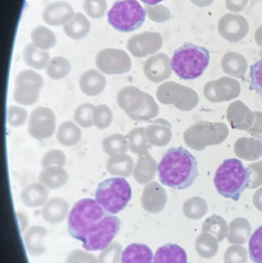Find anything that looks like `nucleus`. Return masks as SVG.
I'll return each instance as SVG.
<instances>
[{"label": "nucleus", "instance_id": "412c9836", "mask_svg": "<svg viewBox=\"0 0 262 263\" xmlns=\"http://www.w3.org/2000/svg\"><path fill=\"white\" fill-rule=\"evenodd\" d=\"M156 171H158V165L149 152L138 155L133 170L134 179L138 183L141 185L149 183L155 178Z\"/></svg>", "mask_w": 262, "mask_h": 263}, {"label": "nucleus", "instance_id": "f8f14e48", "mask_svg": "<svg viewBox=\"0 0 262 263\" xmlns=\"http://www.w3.org/2000/svg\"><path fill=\"white\" fill-rule=\"evenodd\" d=\"M163 40L160 33L144 32L132 35L127 43L128 50L134 57L144 58L161 49Z\"/></svg>", "mask_w": 262, "mask_h": 263}, {"label": "nucleus", "instance_id": "473e14b6", "mask_svg": "<svg viewBox=\"0 0 262 263\" xmlns=\"http://www.w3.org/2000/svg\"><path fill=\"white\" fill-rule=\"evenodd\" d=\"M149 142L154 145H164L169 138V133L163 127V121L157 120L146 128Z\"/></svg>", "mask_w": 262, "mask_h": 263}, {"label": "nucleus", "instance_id": "39448f33", "mask_svg": "<svg viewBox=\"0 0 262 263\" xmlns=\"http://www.w3.org/2000/svg\"><path fill=\"white\" fill-rule=\"evenodd\" d=\"M130 184L125 178H109L100 182L95 191V201L106 213L117 214L123 211L132 199Z\"/></svg>", "mask_w": 262, "mask_h": 263}, {"label": "nucleus", "instance_id": "c9c22d12", "mask_svg": "<svg viewBox=\"0 0 262 263\" xmlns=\"http://www.w3.org/2000/svg\"><path fill=\"white\" fill-rule=\"evenodd\" d=\"M83 9L86 13L94 20H101L108 9L106 0H84Z\"/></svg>", "mask_w": 262, "mask_h": 263}, {"label": "nucleus", "instance_id": "2f4dec72", "mask_svg": "<svg viewBox=\"0 0 262 263\" xmlns=\"http://www.w3.org/2000/svg\"><path fill=\"white\" fill-rule=\"evenodd\" d=\"M129 149L134 154L141 155L147 153L149 142L144 127L134 128L127 135Z\"/></svg>", "mask_w": 262, "mask_h": 263}, {"label": "nucleus", "instance_id": "423d86ee", "mask_svg": "<svg viewBox=\"0 0 262 263\" xmlns=\"http://www.w3.org/2000/svg\"><path fill=\"white\" fill-rule=\"evenodd\" d=\"M121 227L120 219L110 213L92 222L83 233L78 241L87 251H100L110 245Z\"/></svg>", "mask_w": 262, "mask_h": 263}, {"label": "nucleus", "instance_id": "393cba45", "mask_svg": "<svg viewBox=\"0 0 262 263\" xmlns=\"http://www.w3.org/2000/svg\"><path fill=\"white\" fill-rule=\"evenodd\" d=\"M153 263H188L187 253L176 244H166L157 250Z\"/></svg>", "mask_w": 262, "mask_h": 263}, {"label": "nucleus", "instance_id": "f3484780", "mask_svg": "<svg viewBox=\"0 0 262 263\" xmlns=\"http://www.w3.org/2000/svg\"><path fill=\"white\" fill-rule=\"evenodd\" d=\"M69 210V203L66 199L53 197L43 205L41 210L42 217L49 223H61L67 217Z\"/></svg>", "mask_w": 262, "mask_h": 263}, {"label": "nucleus", "instance_id": "6e6552de", "mask_svg": "<svg viewBox=\"0 0 262 263\" xmlns=\"http://www.w3.org/2000/svg\"><path fill=\"white\" fill-rule=\"evenodd\" d=\"M106 212L92 199H83L75 204L69 215L68 231L72 238L78 240L85 230L97 219L103 217Z\"/></svg>", "mask_w": 262, "mask_h": 263}, {"label": "nucleus", "instance_id": "c03bdc74", "mask_svg": "<svg viewBox=\"0 0 262 263\" xmlns=\"http://www.w3.org/2000/svg\"><path fill=\"white\" fill-rule=\"evenodd\" d=\"M249 0H226V6L229 11L239 12L247 6Z\"/></svg>", "mask_w": 262, "mask_h": 263}, {"label": "nucleus", "instance_id": "09e8293b", "mask_svg": "<svg viewBox=\"0 0 262 263\" xmlns=\"http://www.w3.org/2000/svg\"><path fill=\"white\" fill-rule=\"evenodd\" d=\"M141 1L145 3L146 6H154V5H157L158 3L164 1V0H141Z\"/></svg>", "mask_w": 262, "mask_h": 263}, {"label": "nucleus", "instance_id": "c85d7f7f", "mask_svg": "<svg viewBox=\"0 0 262 263\" xmlns=\"http://www.w3.org/2000/svg\"><path fill=\"white\" fill-rule=\"evenodd\" d=\"M30 37L32 43L42 50L52 49L57 44L55 34L49 28L42 25L33 28L31 32Z\"/></svg>", "mask_w": 262, "mask_h": 263}, {"label": "nucleus", "instance_id": "20e7f679", "mask_svg": "<svg viewBox=\"0 0 262 263\" xmlns=\"http://www.w3.org/2000/svg\"><path fill=\"white\" fill-rule=\"evenodd\" d=\"M116 100L118 106L135 121H149L158 115V106L153 98L135 86L120 89Z\"/></svg>", "mask_w": 262, "mask_h": 263}, {"label": "nucleus", "instance_id": "aec40b11", "mask_svg": "<svg viewBox=\"0 0 262 263\" xmlns=\"http://www.w3.org/2000/svg\"><path fill=\"white\" fill-rule=\"evenodd\" d=\"M171 60L163 53L157 54L146 60L143 66L146 77L154 83H158L165 78L166 72L170 70ZM172 69V68H171Z\"/></svg>", "mask_w": 262, "mask_h": 263}, {"label": "nucleus", "instance_id": "0eeeda50", "mask_svg": "<svg viewBox=\"0 0 262 263\" xmlns=\"http://www.w3.org/2000/svg\"><path fill=\"white\" fill-rule=\"evenodd\" d=\"M146 14V9L137 0H118L108 12L107 20L115 30L130 32L143 26Z\"/></svg>", "mask_w": 262, "mask_h": 263}, {"label": "nucleus", "instance_id": "b1692460", "mask_svg": "<svg viewBox=\"0 0 262 263\" xmlns=\"http://www.w3.org/2000/svg\"><path fill=\"white\" fill-rule=\"evenodd\" d=\"M90 30V21L82 12L75 13L74 16L65 26H63L65 34L69 38L74 40H83L86 38Z\"/></svg>", "mask_w": 262, "mask_h": 263}, {"label": "nucleus", "instance_id": "a211bd4d", "mask_svg": "<svg viewBox=\"0 0 262 263\" xmlns=\"http://www.w3.org/2000/svg\"><path fill=\"white\" fill-rule=\"evenodd\" d=\"M165 192L158 182H152L145 187L141 197L142 206L145 211L156 213L164 205Z\"/></svg>", "mask_w": 262, "mask_h": 263}, {"label": "nucleus", "instance_id": "f704fd0d", "mask_svg": "<svg viewBox=\"0 0 262 263\" xmlns=\"http://www.w3.org/2000/svg\"><path fill=\"white\" fill-rule=\"evenodd\" d=\"M113 120L112 109L105 104L95 106L93 114V124L97 129H105L111 126Z\"/></svg>", "mask_w": 262, "mask_h": 263}, {"label": "nucleus", "instance_id": "dca6fc26", "mask_svg": "<svg viewBox=\"0 0 262 263\" xmlns=\"http://www.w3.org/2000/svg\"><path fill=\"white\" fill-rule=\"evenodd\" d=\"M49 191L41 182L29 184L20 192L19 199L22 203L28 208L43 206L49 199Z\"/></svg>", "mask_w": 262, "mask_h": 263}, {"label": "nucleus", "instance_id": "f03ea898", "mask_svg": "<svg viewBox=\"0 0 262 263\" xmlns=\"http://www.w3.org/2000/svg\"><path fill=\"white\" fill-rule=\"evenodd\" d=\"M251 170L239 159H226L215 173V188L226 199L239 200L243 192L249 187Z\"/></svg>", "mask_w": 262, "mask_h": 263}, {"label": "nucleus", "instance_id": "c756f323", "mask_svg": "<svg viewBox=\"0 0 262 263\" xmlns=\"http://www.w3.org/2000/svg\"><path fill=\"white\" fill-rule=\"evenodd\" d=\"M72 70L69 60L63 57H52L46 68V74L53 80H61L66 78Z\"/></svg>", "mask_w": 262, "mask_h": 263}, {"label": "nucleus", "instance_id": "de8ad7c7", "mask_svg": "<svg viewBox=\"0 0 262 263\" xmlns=\"http://www.w3.org/2000/svg\"><path fill=\"white\" fill-rule=\"evenodd\" d=\"M255 40L258 44L262 46V25L255 32Z\"/></svg>", "mask_w": 262, "mask_h": 263}, {"label": "nucleus", "instance_id": "7ed1b4c3", "mask_svg": "<svg viewBox=\"0 0 262 263\" xmlns=\"http://www.w3.org/2000/svg\"><path fill=\"white\" fill-rule=\"evenodd\" d=\"M210 62L206 48L192 43H185L174 52L171 68L182 80H195L201 77Z\"/></svg>", "mask_w": 262, "mask_h": 263}, {"label": "nucleus", "instance_id": "79ce46f5", "mask_svg": "<svg viewBox=\"0 0 262 263\" xmlns=\"http://www.w3.org/2000/svg\"><path fill=\"white\" fill-rule=\"evenodd\" d=\"M145 9L149 18L155 23H164L170 20V10L163 5L146 6Z\"/></svg>", "mask_w": 262, "mask_h": 263}, {"label": "nucleus", "instance_id": "7c9ffc66", "mask_svg": "<svg viewBox=\"0 0 262 263\" xmlns=\"http://www.w3.org/2000/svg\"><path fill=\"white\" fill-rule=\"evenodd\" d=\"M102 145L103 152L109 156L126 153L129 148L127 136L117 133L105 138Z\"/></svg>", "mask_w": 262, "mask_h": 263}, {"label": "nucleus", "instance_id": "4be33fe9", "mask_svg": "<svg viewBox=\"0 0 262 263\" xmlns=\"http://www.w3.org/2000/svg\"><path fill=\"white\" fill-rule=\"evenodd\" d=\"M38 181L49 190H58L66 185L69 175L63 167H46L40 172Z\"/></svg>", "mask_w": 262, "mask_h": 263}, {"label": "nucleus", "instance_id": "37998d69", "mask_svg": "<svg viewBox=\"0 0 262 263\" xmlns=\"http://www.w3.org/2000/svg\"><path fill=\"white\" fill-rule=\"evenodd\" d=\"M66 263H98V261L92 253L81 250H75L69 253Z\"/></svg>", "mask_w": 262, "mask_h": 263}, {"label": "nucleus", "instance_id": "a878e982", "mask_svg": "<svg viewBox=\"0 0 262 263\" xmlns=\"http://www.w3.org/2000/svg\"><path fill=\"white\" fill-rule=\"evenodd\" d=\"M153 253L148 246L132 243L122 254V263H152Z\"/></svg>", "mask_w": 262, "mask_h": 263}, {"label": "nucleus", "instance_id": "ddd939ff", "mask_svg": "<svg viewBox=\"0 0 262 263\" xmlns=\"http://www.w3.org/2000/svg\"><path fill=\"white\" fill-rule=\"evenodd\" d=\"M218 29L221 37L228 41L238 42L249 33V25L243 15L228 13L218 22Z\"/></svg>", "mask_w": 262, "mask_h": 263}, {"label": "nucleus", "instance_id": "a18cd8bd", "mask_svg": "<svg viewBox=\"0 0 262 263\" xmlns=\"http://www.w3.org/2000/svg\"><path fill=\"white\" fill-rule=\"evenodd\" d=\"M18 221H19L20 230H21L22 232H23L26 230L28 223H29L27 217H26V215L23 214V213H18Z\"/></svg>", "mask_w": 262, "mask_h": 263}, {"label": "nucleus", "instance_id": "5701e85b", "mask_svg": "<svg viewBox=\"0 0 262 263\" xmlns=\"http://www.w3.org/2000/svg\"><path fill=\"white\" fill-rule=\"evenodd\" d=\"M134 166L133 159L126 153L110 156L106 162L108 173L117 177H129L133 173Z\"/></svg>", "mask_w": 262, "mask_h": 263}, {"label": "nucleus", "instance_id": "e433bc0d", "mask_svg": "<svg viewBox=\"0 0 262 263\" xmlns=\"http://www.w3.org/2000/svg\"><path fill=\"white\" fill-rule=\"evenodd\" d=\"M122 245L114 242L105 250H102L98 256V263H122Z\"/></svg>", "mask_w": 262, "mask_h": 263}, {"label": "nucleus", "instance_id": "6ab92c4d", "mask_svg": "<svg viewBox=\"0 0 262 263\" xmlns=\"http://www.w3.org/2000/svg\"><path fill=\"white\" fill-rule=\"evenodd\" d=\"M47 234V230L41 226H33L27 230L24 236V242L30 256L38 257L46 253L45 239Z\"/></svg>", "mask_w": 262, "mask_h": 263}, {"label": "nucleus", "instance_id": "72a5a7b5", "mask_svg": "<svg viewBox=\"0 0 262 263\" xmlns=\"http://www.w3.org/2000/svg\"><path fill=\"white\" fill-rule=\"evenodd\" d=\"M95 106L91 103H83L75 109L73 119L75 123L81 127L88 129L93 124V114Z\"/></svg>", "mask_w": 262, "mask_h": 263}, {"label": "nucleus", "instance_id": "2eb2a0df", "mask_svg": "<svg viewBox=\"0 0 262 263\" xmlns=\"http://www.w3.org/2000/svg\"><path fill=\"white\" fill-rule=\"evenodd\" d=\"M78 83L83 93L89 97L99 96L104 92L107 86V80L105 76L95 69L83 72Z\"/></svg>", "mask_w": 262, "mask_h": 263}, {"label": "nucleus", "instance_id": "ea45409f", "mask_svg": "<svg viewBox=\"0 0 262 263\" xmlns=\"http://www.w3.org/2000/svg\"><path fill=\"white\" fill-rule=\"evenodd\" d=\"M66 164V154L59 149H51L46 152L41 159L43 168L50 166L64 167Z\"/></svg>", "mask_w": 262, "mask_h": 263}, {"label": "nucleus", "instance_id": "4c0bfd02", "mask_svg": "<svg viewBox=\"0 0 262 263\" xmlns=\"http://www.w3.org/2000/svg\"><path fill=\"white\" fill-rule=\"evenodd\" d=\"M249 251L254 262L262 263V226L252 234L249 240Z\"/></svg>", "mask_w": 262, "mask_h": 263}, {"label": "nucleus", "instance_id": "9b49d317", "mask_svg": "<svg viewBox=\"0 0 262 263\" xmlns=\"http://www.w3.org/2000/svg\"><path fill=\"white\" fill-rule=\"evenodd\" d=\"M56 117L52 109L38 106L32 111L28 122L29 136L38 141L46 140L53 136Z\"/></svg>", "mask_w": 262, "mask_h": 263}, {"label": "nucleus", "instance_id": "a19ab883", "mask_svg": "<svg viewBox=\"0 0 262 263\" xmlns=\"http://www.w3.org/2000/svg\"><path fill=\"white\" fill-rule=\"evenodd\" d=\"M250 89L262 99V58L250 67Z\"/></svg>", "mask_w": 262, "mask_h": 263}, {"label": "nucleus", "instance_id": "4468645a", "mask_svg": "<svg viewBox=\"0 0 262 263\" xmlns=\"http://www.w3.org/2000/svg\"><path fill=\"white\" fill-rule=\"evenodd\" d=\"M75 14L70 3L66 1H55L45 7L42 17L45 23L49 26H65Z\"/></svg>", "mask_w": 262, "mask_h": 263}, {"label": "nucleus", "instance_id": "bb28decb", "mask_svg": "<svg viewBox=\"0 0 262 263\" xmlns=\"http://www.w3.org/2000/svg\"><path fill=\"white\" fill-rule=\"evenodd\" d=\"M23 58L25 63L29 67L42 70L47 66L50 60V55L47 51L37 48L33 43H29L23 49Z\"/></svg>", "mask_w": 262, "mask_h": 263}, {"label": "nucleus", "instance_id": "9d476101", "mask_svg": "<svg viewBox=\"0 0 262 263\" xmlns=\"http://www.w3.org/2000/svg\"><path fill=\"white\" fill-rule=\"evenodd\" d=\"M95 65L98 70L106 75H122L132 69V60L123 49L106 48L98 52Z\"/></svg>", "mask_w": 262, "mask_h": 263}, {"label": "nucleus", "instance_id": "f257e3e1", "mask_svg": "<svg viewBox=\"0 0 262 263\" xmlns=\"http://www.w3.org/2000/svg\"><path fill=\"white\" fill-rule=\"evenodd\" d=\"M157 172L163 185L175 190H186L198 177V162L195 156L183 147L169 148L160 161Z\"/></svg>", "mask_w": 262, "mask_h": 263}, {"label": "nucleus", "instance_id": "58836bf2", "mask_svg": "<svg viewBox=\"0 0 262 263\" xmlns=\"http://www.w3.org/2000/svg\"><path fill=\"white\" fill-rule=\"evenodd\" d=\"M27 118L28 111L25 108L10 106L8 109L7 121L11 127H22L26 123Z\"/></svg>", "mask_w": 262, "mask_h": 263}, {"label": "nucleus", "instance_id": "1a4fd4ad", "mask_svg": "<svg viewBox=\"0 0 262 263\" xmlns=\"http://www.w3.org/2000/svg\"><path fill=\"white\" fill-rule=\"evenodd\" d=\"M44 80L38 72L25 69L15 77L13 100L21 106H32L38 101Z\"/></svg>", "mask_w": 262, "mask_h": 263}, {"label": "nucleus", "instance_id": "cd10ccee", "mask_svg": "<svg viewBox=\"0 0 262 263\" xmlns=\"http://www.w3.org/2000/svg\"><path fill=\"white\" fill-rule=\"evenodd\" d=\"M81 129L72 121L61 123L57 131L58 142L64 146L70 147L77 145L82 139Z\"/></svg>", "mask_w": 262, "mask_h": 263}, {"label": "nucleus", "instance_id": "49530a36", "mask_svg": "<svg viewBox=\"0 0 262 263\" xmlns=\"http://www.w3.org/2000/svg\"><path fill=\"white\" fill-rule=\"evenodd\" d=\"M195 6H198V7H206V6H210L214 0H190Z\"/></svg>", "mask_w": 262, "mask_h": 263}]
</instances>
